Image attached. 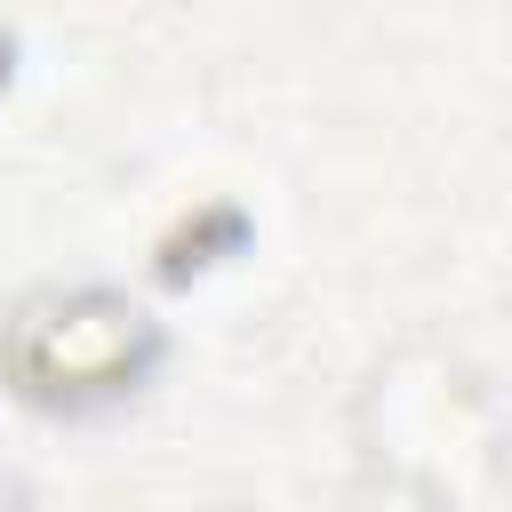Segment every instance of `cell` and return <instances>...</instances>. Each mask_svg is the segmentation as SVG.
Instances as JSON below:
<instances>
[{"label": "cell", "mask_w": 512, "mask_h": 512, "mask_svg": "<svg viewBox=\"0 0 512 512\" xmlns=\"http://www.w3.org/2000/svg\"><path fill=\"white\" fill-rule=\"evenodd\" d=\"M160 336L152 320L128 304V296H104V288H80V296H40L16 312L8 344H0V368L16 376L24 400H48V408H88V400H112L128 392L144 368H152Z\"/></svg>", "instance_id": "6da1fadb"}]
</instances>
